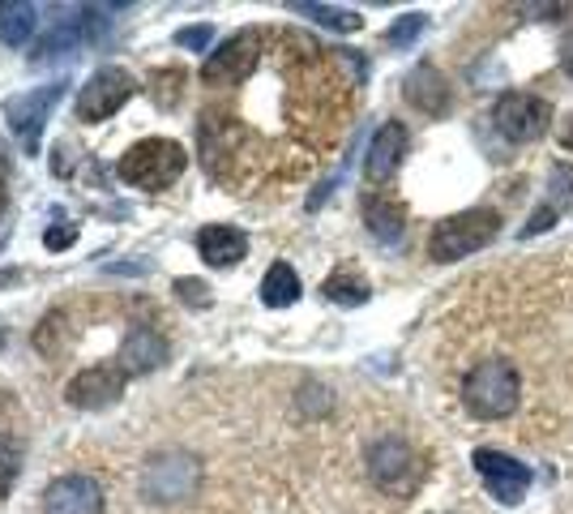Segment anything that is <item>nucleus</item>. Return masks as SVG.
Wrapping results in <instances>:
<instances>
[{"label": "nucleus", "mask_w": 573, "mask_h": 514, "mask_svg": "<svg viewBox=\"0 0 573 514\" xmlns=\"http://www.w3.org/2000/svg\"><path fill=\"white\" fill-rule=\"evenodd\" d=\"M497 237H500V215L488 210V206H475V210L450 215V219H441V223L432 228L428 258H432V262H459V258H471V253L488 249Z\"/></svg>", "instance_id": "3"}, {"label": "nucleus", "mask_w": 573, "mask_h": 514, "mask_svg": "<svg viewBox=\"0 0 573 514\" xmlns=\"http://www.w3.org/2000/svg\"><path fill=\"white\" fill-rule=\"evenodd\" d=\"M403 155H407V129L398 120H385L382 129L373 133V142H368V155H364L368 185H385L403 167Z\"/></svg>", "instance_id": "14"}, {"label": "nucleus", "mask_w": 573, "mask_h": 514, "mask_svg": "<svg viewBox=\"0 0 573 514\" xmlns=\"http://www.w3.org/2000/svg\"><path fill=\"white\" fill-rule=\"evenodd\" d=\"M244 253H249V237H244L240 228H231V223H206V228L197 232V258H201L206 266L228 271L235 262H244Z\"/></svg>", "instance_id": "16"}, {"label": "nucleus", "mask_w": 573, "mask_h": 514, "mask_svg": "<svg viewBox=\"0 0 573 514\" xmlns=\"http://www.w3.org/2000/svg\"><path fill=\"white\" fill-rule=\"evenodd\" d=\"M189 167V151L172 138H142L133 142L120 163H115V176L129 185V189H142V194H158V189H172Z\"/></svg>", "instance_id": "1"}, {"label": "nucleus", "mask_w": 573, "mask_h": 514, "mask_svg": "<svg viewBox=\"0 0 573 514\" xmlns=\"http://www.w3.org/2000/svg\"><path fill=\"white\" fill-rule=\"evenodd\" d=\"M548 189H552V210H570L573 215V167L570 163H557V167H552Z\"/></svg>", "instance_id": "26"}, {"label": "nucleus", "mask_w": 573, "mask_h": 514, "mask_svg": "<svg viewBox=\"0 0 573 514\" xmlns=\"http://www.w3.org/2000/svg\"><path fill=\"white\" fill-rule=\"evenodd\" d=\"M167 360V339L154 326H133L120 343V369L124 373H154Z\"/></svg>", "instance_id": "17"}, {"label": "nucleus", "mask_w": 573, "mask_h": 514, "mask_svg": "<svg viewBox=\"0 0 573 514\" xmlns=\"http://www.w3.org/2000/svg\"><path fill=\"white\" fill-rule=\"evenodd\" d=\"M180 86H185V74H180V69H158V74H151V95L163 108H176Z\"/></svg>", "instance_id": "24"}, {"label": "nucleus", "mask_w": 573, "mask_h": 514, "mask_svg": "<svg viewBox=\"0 0 573 514\" xmlns=\"http://www.w3.org/2000/svg\"><path fill=\"white\" fill-rule=\"evenodd\" d=\"M206 292H210V287H206L201 278H176V296H180V300H189L192 309H206V305H210V296H206Z\"/></svg>", "instance_id": "28"}, {"label": "nucleus", "mask_w": 573, "mask_h": 514, "mask_svg": "<svg viewBox=\"0 0 573 514\" xmlns=\"http://www.w3.org/2000/svg\"><path fill=\"white\" fill-rule=\"evenodd\" d=\"M0 343H4V330H0Z\"/></svg>", "instance_id": "34"}, {"label": "nucleus", "mask_w": 573, "mask_h": 514, "mask_svg": "<svg viewBox=\"0 0 573 514\" xmlns=\"http://www.w3.org/2000/svg\"><path fill=\"white\" fill-rule=\"evenodd\" d=\"M124 369L120 364H90L81 369L77 378H69L65 386V403L81 407V412H99V407H112L115 398L124 395Z\"/></svg>", "instance_id": "12"}, {"label": "nucleus", "mask_w": 573, "mask_h": 514, "mask_svg": "<svg viewBox=\"0 0 573 514\" xmlns=\"http://www.w3.org/2000/svg\"><path fill=\"white\" fill-rule=\"evenodd\" d=\"M300 300V275L287 266V262H274L262 278V305L269 309H287V305H296Z\"/></svg>", "instance_id": "20"}, {"label": "nucleus", "mask_w": 573, "mask_h": 514, "mask_svg": "<svg viewBox=\"0 0 573 514\" xmlns=\"http://www.w3.org/2000/svg\"><path fill=\"white\" fill-rule=\"evenodd\" d=\"M493 124L500 129V138H509V142H536L552 124V103L539 99V95H527V90H509V95H500L497 108H493Z\"/></svg>", "instance_id": "8"}, {"label": "nucleus", "mask_w": 573, "mask_h": 514, "mask_svg": "<svg viewBox=\"0 0 573 514\" xmlns=\"http://www.w3.org/2000/svg\"><path fill=\"white\" fill-rule=\"evenodd\" d=\"M360 215H364V228L382 240V244H398L403 232H407V210H403V201H394V198L368 194V198L360 201Z\"/></svg>", "instance_id": "18"}, {"label": "nucleus", "mask_w": 573, "mask_h": 514, "mask_svg": "<svg viewBox=\"0 0 573 514\" xmlns=\"http://www.w3.org/2000/svg\"><path fill=\"white\" fill-rule=\"evenodd\" d=\"M133 95H137L133 74H129V69H115V65H103V69H95V74L86 78V86L77 90L74 112L81 124H99V120L115 117Z\"/></svg>", "instance_id": "6"}, {"label": "nucleus", "mask_w": 573, "mask_h": 514, "mask_svg": "<svg viewBox=\"0 0 573 514\" xmlns=\"http://www.w3.org/2000/svg\"><path fill=\"white\" fill-rule=\"evenodd\" d=\"M201 484V463L185 450H158L142 468V497L154 506H172L197 493Z\"/></svg>", "instance_id": "4"}, {"label": "nucleus", "mask_w": 573, "mask_h": 514, "mask_svg": "<svg viewBox=\"0 0 573 514\" xmlns=\"http://www.w3.org/2000/svg\"><path fill=\"white\" fill-rule=\"evenodd\" d=\"M552 219H557V210H552V206H543L536 219H531V223L522 228V237H536V232H548V228H552Z\"/></svg>", "instance_id": "30"}, {"label": "nucleus", "mask_w": 573, "mask_h": 514, "mask_svg": "<svg viewBox=\"0 0 573 514\" xmlns=\"http://www.w3.org/2000/svg\"><path fill=\"white\" fill-rule=\"evenodd\" d=\"M65 99V81H47V86H35L26 95H9L4 99V117H9V129L22 138V146L35 155L38 151V129L43 120L56 112V103Z\"/></svg>", "instance_id": "10"}, {"label": "nucleus", "mask_w": 573, "mask_h": 514, "mask_svg": "<svg viewBox=\"0 0 573 514\" xmlns=\"http://www.w3.org/2000/svg\"><path fill=\"white\" fill-rule=\"evenodd\" d=\"M176 43L180 47H189V52H210V43H214V26H185V31H176Z\"/></svg>", "instance_id": "27"}, {"label": "nucleus", "mask_w": 573, "mask_h": 514, "mask_svg": "<svg viewBox=\"0 0 573 514\" xmlns=\"http://www.w3.org/2000/svg\"><path fill=\"white\" fill-rule=\"evenodd\" d=\"M561 65H565V74H570V78H573V47H570V52H565V61H561Z\"/></svg>", "instance_id": "33"}, {"label": "nucleus", "mask_w": 573, "mask_h": 514, "mask_svg": "<svg viewBox=\"0 0 573 514\" xmlns=\"http://www.w3.org/2000/svg\"><path fill=\"white\" fill-rule=\"evenodd\" d=\"M291 13H305L312 22H321V26H330V31H360L364 26V18L355 13V9H339V4H291Z\"/></svg>", "instance_id": "21"}, {"label": "nucleus", "mask_w": 573, "mask_h": 514, "mask_svg": "<svg viewBox=\"0 0 573 514\" xmlns=\"http://www.w3.org/2000/svg\"><path fill=\"white\" fill-rule=\"evenodd\" d=\"M108 13H112V9H103V4H81V9H69L65 18H56L52 31L38 40L35 65L52 61V56H65V52H77V47H86V43H95L103 31H108V22H112Z\"/></svg>", "instance_id": "7"}, {"label": "nucleus", "mask_w": 573, "mask_h": 514, "mask_svg": "<svg viewBox=\"0 0 573 514\" xmlns=\"http://www.w3.org/2000/svg\"><path fill=\"white\" fill-rule=\"evenodd\" d=\"M462 403L480 420H500L522 403V378L509 360L488 357L462 378Z\"/></svg>", "instance_id": "2"}, {"label": "nucleus", "mask_w": 573, "mask_h": 514, "mask_svg": "<svg viewBox=\"0 0 573 514\" xmlns=\"http://www.w3.org/2000/svg\"><path fill=\"white\" fill-rule=\"evenodd\" d=\"M403 95H407L411 108H420L423 117H445V112H450V99H454L450 81H445V74H441L437 65H416V69L407 74V81H403Z\"/></svg>", "instance_id": "15"}, {"label": "nucleus", "mask_w": 573, "mask_h": 514, "mask_svg": "<svg viewBox=\"0 0 573 514\" xmlns=\"http://www.w3.org/2000/svg\"><path fill=\"white\" fill-rule=\"evenodd\" d=\"M321 292H326V300H334V305H364L368 300V283L360 275H351V271H339V275H330L321 283Z\"/></svg>", "instance_id": "22"}, {"label": "nucleus", "mask_w": 573, "mask_h": 514, "mask_svg": "<svg viewBox=\"0 0 573 514\" xmlns=\"http://www.w3.org/2000/svg\"><path fill=\"white\" fill-rule=\"evenodd\" d=\"M423 26H428V18H423V13H403V18L385 31V40L394 43V47H411V43L423 35Z\"/></svg>", "instance_id": "25"}, {"label": "nucleus", "mask_w": 573, "mask_h": 514, "mask_svg": "<svg viewBox=\"0 0 573 514\" xmlns=\"http://www.w3.org/2000/svg\"><path fill=\"white\" fill-rule=\"evenodd\" d=\"M368 475L385 493H411L420 484V459L403 437H382L368 446Z\"/></svg>", "instance_id": "9"}, {"label": "nucleus", "mask_w": 573, "mask_h": 514, "mask_svg": "<svg viewBox=\"0 0 573 514\" xmlns=\"http://www.w3.org/2000/svg\"><path fill=\"white\" fill-rule=\"evenodd\" d=\"M471 463H475L484 489L497 497L500 506H518V502L527 497V489H531V468L518 463L514 455H500L493 446H480V450L471 455Z\"/></svg>", "instance_id": "11"}, {"label": "nucleus", "mask_w": 573, "mask_h": 514, "mask_svg": "<svg viewBox=\"0 0 573 514\" xmlns=\"http://www.w3.org/2000/svg\"><path fill=\"white\" fill-rule=\"evenodd\" d=\"M43 514H103V489L81 472L56 475L43 489Z\"/></svg>", "instance_id": "13"}, {"label": "nucleus", "mask_w": 573, "mask_h": 514, "mask_svg": "<svg viewBox=\"0 0 573 514\" xmlns=\"http://www.w3.org/2000/svg\"><path fill=\"white\" fill-rule=\"evenodd\" d=\"M561 146H565V151H573V117L561 124Z\"/></svg>", "instance_id": "31"}, {"label": "nucleus", "mask_w": 573, "mask_h": 514, "mask_svg": "<svg viewBox=\"0 0 573 514\" xmlns=\"http://www.w3.org/2000/svg\"><path fill=\"white\" fill-rule=\"evenodd\" d=\"M262 52H266V31H240L228 43H219L206 65H201V81L210 90H228V86H244V81L257 74L262 65Z\"/></svg>", "instance_id": "5"}, {"label": "nucleus", "mask_w": 573, "mask_h": 514, "mask_svg": "<svg viewBox=\"0 0 573 514\" xmlns=\"http://www.w3.org/2000/svg\"><path fill=\"white\" fill-rule=\"evenodd\" d=\"M4 210H9V189H4V181H0V219H4Z\"/></svg>", "instance_id": "32"}, {"label": "nucleus", "mask_w": 573, "mask_h": 514, "mask_svg": "<svg viewBox=\"0 0 573 514\" xmlns=\"http://www.w3.org/2000/svg\"><path fill=\"white\" fill-rule=\"evenodd\" d=\"M77 237V223H69L65 215H56V228H47L43 232V240H47V249H69Z\"/></svg>", "instance_id": "29"}, {"label": "nucleus", "mask_w": 573, "mask_h": 514, "mask_svg": "<svg viewBox=\"0 0 573 514\" xmlns=\"http://www.w3.org/2000/svg\"><path fill=\"white\" fill-rule=\"evenodd\" d=\"M18 472H22V446L9 441V437H0V502H4V493L13 489Z\"/></svg>", "instance_id": "23"}, {"label": "nucleus", "mask_w": 573, "mask_h": 514, "mask_svg": "<svg viewBox=\"0 0 573 514\" xmlns=\"http://www.w3.org/2000/svg\"><path fill=\"white\" fill-rule=\"evenodd\" d=\"M35 26H38V9L31 0H0V43L4 47L31 43Z\"/></svg>", "instance_id": "19"}]
</instances>
